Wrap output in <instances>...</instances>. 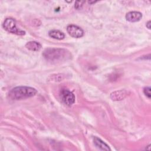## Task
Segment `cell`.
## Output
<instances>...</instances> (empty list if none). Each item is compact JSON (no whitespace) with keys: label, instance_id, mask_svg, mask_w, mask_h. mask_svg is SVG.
<instances>
[{"label":"cell","instance_id":"obj_5","mask_svg":"<svg viewBox=\"0 0 151 151\" xmlns=\"http://www.w3.org/2000/svg\"><path fill=\"white\" fill-rule=\"evenodd\" d=\"M67 31L68 34L74 38H81L84 35L83 30L79 27L74 25H69L67 27Z\"/></svg>","mask_w":151,"mask_h":151},{"label":"cell","instance_id":"obj_3","mask_svg":"<svg viewBox=\"0 0 151 151\" xmlns=\"http://www.w3.org/2000/svg\"><path fill=\"white\" fill-rule=\"evenodd\" d=\"M3 27L7 31L17 35H22L25 34V31L18 29L16 27V22L12 18H6L4 22Z\"/></svg>","mask_w":151,"mask_h":151},{"label":"cell","instance_id":"obj_4","mask_svg":"<svg viewBox=\"0 0 151 151\" xmlns=\"http://www.w3.org/2000/svg\"><path fill=\"white\" fill-rule=\"evenodd\" d=\"M60 96L61 101L67 106H71L75 101L74 95L67 89H62Z\"/></svg>","mask_w":151,"mask_h":151},{"label":"cell","instance_id":"obj_2","mask_svg":"<svg viewBox=\"0 0 151 151\" xmlns=\"http://www.w3.org/2000/svg\"><path fill=\"white\" fill-rule=\"evenodd\" d=\"M43 56L47 61L58 62L69 59L71 57V54L65 49L48 48L44 51Z\"/></svg>","mask_w":151,"mask_h":151},{"label":"cell","instance_id":"obj_7","mask_svg":"<svg viewBox=\"0 0 151 151\" xmlns=\"http://www.w3.org/2000/svg\"><path fill=\"white\" fill-rule=\"evenodd\" d=\"M127 95V92L126 90L115 91L111 93L110 98L113 101H119L124 99Z\"/></svg>","mask_w":151,"mask_h":151},{"label":"cell","instance_id":"obj_11","mask_svg":"<svg viewBox=\"0 0 151 151\" xmlns=\"http://www.w3.org/2000/svg\"><path fill=\"white\" fill-rule=\"evenodd\" d=\"M143 92L144 94L148 97V98H150V87H145L144 90H143Z\"/></svg>","mask_w":151,"mask_h":151},{"label":"cell","instance_id":"obj_9","mask_svg":"<svg viewBox=\"0 0 151 151\" xmlns=\"http://www.w3.org/2000/svg\"><path fill=\"white\" fill-rule=\"evenodd\" d=\"M48 34L50 37L57 40H63L65 37V35L63 32L56 29L50 31Z\"/></svg>","mask_w":151,"mask_h":151},{"label":"cell","instance_id":"obj_1","mask_svg":"<svg viewBox=\"0 0 151 151\" xmlns=\"http://www.w3.org/2000/svg\"><path fill=\"white\" fill-rule=\"evenodd\" d=\"M37 90L32 87L18 86L12 88L8 93V97L11 100H18L31 97L35 95Z\"/></svg>","mask_w":151,"mask_h":151},{"label":"cell","instance_id":"obj_6","mask_svg":"<svg viewBox=\"0 0 151 151\" xmlns=\"http://www.w3.org/2000/svg\"><path fill=\"white\" fill-rule=\"evenodd\" d=\"M142 17V15L140 12L131 11L126 14V19L127 21L132 22H137L140 20Z\"/></svg>","mask_w":151,"mask_h":151},{"label":"cell","instance_id":"obj_8","mask_svg":"<svg viewBox=\"0 0 151 151\" xmlns=\"http://www.w3.org/2000/svg\"><path fill=\"white\" fill-rule=\"evenodd\" d=\"M93 142L97 148L101 150H110L109 146L97 137H93Z\"/></svg>","mask_w":151,"mask_h":151},{"label":"cell","instance_id":"obj_13","mask_svg":"<svg viewBox=\"0 0 151 151\" xmlns=\"http://www.w3.org/2000/svg\"><path fill=\"white\" fill-rule=\"evenodd\" d=\"M146 27H147L149 29H150V28H151V22H150V21H149L146 23Z\"/></svg>","mask_w":151,"mask_h":151},{"label":"cell","instance_id":"obj_10","mask_svg":"<svg viewBox=\"0 0 151 151\" xmlns=\"http://www.w3.org/2000/svg\"><path fill=\"white\" fill-rule=\"evenodd\" d=\"M25 47L27 49H28L31 51H38L41 49V45L39 42H36V41H29L26 44Z\"/></svg>","mask_w":151,"mask_h":151},{"label":"cell","instance_id":"obj_12","mask_svg":"<svg viewBox=\"0 0 151 151\" xmlns=\"http://www.w3.org/2000/svg\"><path fill=\"white\" fill-rule=\"evenodd\" d=\"M83 3H84V1H77L75 4V8L78 9H80L82 6Z\"/></svg>","mask_w":151,"mask_h":151}]
</instances>
